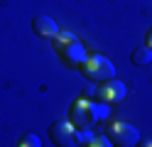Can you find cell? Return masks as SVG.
<instances>
[{
    "label": "cell",
    "mask_w": 152,
    "mask_h": 147,
    "mask_svg": "<svg viewBox=\"0 0 152 147\" xmlns=\"http://www.w3.org/2000/svg\"><path fill=\"white\" fill-rule=\"evenodd\" d=\"M110 115V105L108 103H96V101H88V98H76L71 103V110H69V120L79 127V130H91L98 120Z\"/></svg>",
    "instance_id": "6da1fadb"
},
{
    "label": "cell",
    "mask_w": 152,
    "mask_h": 147,
    "mask_svg": "<svg viewBox=\"0 0 152 147\" xmlns=\"http://www.w3.org/2000/svg\"><path fill=\"white\" fill-rule=\"evenodd\" d=\"M54 49L69 66H81L83 61H86V56H88L86 49H83V44H81V39L74 37L71 32H59L56 34L54 37Z\"/></svg>",
    "instance_id": "7a4b0ae2"
},
{
    "label": "cell",
    "mask_w": 152,
    "mask_h": 147,
    "mask_svg": "<svg viewBox=\"0 0 152 147\" xmlns=\"http://www.w3.org/2000/svg\"><path fill=\"white\" fill-rule=\"evenodd\" d=\"M49 137L54 140V145L61 147H74V145H83L88 137V130H79L71 120H56L49 125Z\"/></svg>",
    "instance_id": "3957f363"
},
{
    "label": "cell",
    "mask_w": 152,
    "mask_h": 147,
    "mask_svg": "<svg viewBox=\"0 0 152 147\" xmlns=\"http://www.w3.org/2000/svg\"><path fill=\"white\" fill-rule=\"evenodd\" d=\"M81 71L83 76L93 83H103L108 78L115 76V66L110 64V59H106L103 54H93V56H86V61L81 64Z\"/></svg>",
    "instance_id": "277c9868"
},
{
    "label": "cell",
    "mask_w": 152,
    "mask_h": 147,
    "mask_svg": "<svg viewBox=\"0 0 152 147\" xmlns=\"http://www.w3.org/2000/svg\"><path fill=\"white\" fill-rule=\"evenodd\" d=\"M108 137H110V142L118 145V147H135V145H140L137 127L130 125V123H123V120H115V123L108 125Z\"/></svg>",
    "instance_id": "5b68a950"
},
{
    "label": "cell",
    "mask_w": 152,
    "mask_h": 147,
    "mask_svg": "<svg viewBox=\"0 0 152 147\" xmlns=\"http://www.w3.org/2000/svg\"><path fill=\"white\" fill-rule=\"evenodd\" d=\"M125 96H128V88H125V83H123V81H118L115 76L108 78V81H103V83L96 88V98H98L101 103H108V105L120 103Z\"/></svg>",
    "instance_id": "8992f818"
},
{
    "label": "cell",
    "mask_w": 152,
    "mask_h": 147,
    "mask_svg": "<svg viewBox=\"0 0 152 147\" xmlns=\"http://www.w3.org/2000/svg\"><path fill=\"white\" fill-rule=\"evenodd\" d=\"M32 29H34L39 37H52V39L59 34V27H56V22H54L49 15H37V17L32 20Z\"/></svg>",
    "instance_id": "52a82bcc"
},
{
    "label": "cell",
    "mask_w": 152,
    "mask_h": 147,
    "mask_svg": "<svg viewBox=\"0 0 152 147\" xmlns=\"http://www.w3.org/2000/svg\"><path fill=\"white\" fill-rule=\"evenodd\" d=\"M130 61L135 64V66H147L152 61V49L147 44H142L137 49H132V54H130Z\"/></svg>",
    "instance_id": "ba28073f"
},
{
    "label": "cell",
    "mask_w": 152,
    "mask_h": 147,
    "mask_svg": "<svg viewBox=\"0 0 152 147\" xmlns=\"http://www.w3.org/2000/svg\"><path fill=\"white\" fill-rule=\"evenodd\" d=\"M83 145H88V147H110L113 142H110L108 135H88Z\"/></svg>",
    "instance_id": "9c48e42d"
},
{
    "label": "cell",
    "mask_w": 152,
    "mask_h": 147,
    "mask_svg": "<svg viewBox=\"0 0 152 147\" xmlns=\"http://www.w3.org/2000/svg\"><path fill=\"white\" fill-rule=\"evenodd\" d=\"M20 147H39L42 145V140H39V135H34V132H27V135H22L20 137V142H17Z\"/></svg>",
    "instance_id": "30bf717a"
},
{
    "label": "cell",
    "mask_w": 152,
    "mask_h": 147,
    "mask_svg": "<svg viewBox=\"0 0 152 147\" xmlns=\"http://www.w3.org/2000/svg\"><path fill=\"white\" fill-rule=\"evenodd\" d=\"M145 44L152 49V29H150V32H147V37H145Z\"/></svg>",
    "instance_id": "8fae6325"
},
{
    "label": "cell",
    "mask_w": 152,
    "mask_h": 147,
    "mask_svg": "<svg viewBox=\"0 0 152 147\" xmlns=\"http://www.w3.org/2000/svg\"><path fill=\"white\" fill-rule=\"evenodd\" d=\"M140 145H145V147H152V140H147V142H140Z\"/></svg>",
    "instance_id": "7c38bea8"
}]
</instances>
